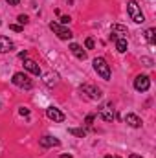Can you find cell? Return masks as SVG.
Masks as SVG:
<instances>
[{
  "instance_id": "19",
  "label": "cell",
  "mask_w": 156,
  "mask_h": 158,
  "mask_svg": "<svg viewBox=\"0 0 156 158\" xmlns=\"http://www.w3.org/2000/svg\"><path fill=\"white\" fill-rule=\"evenodd\" d=\"M17 20H18V24H20V26H26V24L30 22L28 15H18V17H17Z\"/></svg>"
},
{
  "instance_id": "12",
  "label": "cell",
  "mask_w": 156,
  "mask_h": 158,
  "mask_svg": "<svg viewBox=\"0 0 156 158\" xmlns=\"http://www.w3.org/2000/svg\"><path fill=\"white\" fill-rule=\"evenodd\" d=\"M24 68L28 72H31L33 76H40V66L33 61V59H24Z\"/></svg>"
},
{
  "instance_id": "20",
  "label": "cell",
  "mask_w": 156,
  "mask_h": 158,
  "mask_svg": "<svg viewBox=\"0 0 156 158\" xmlns=\"http://www.w3.org/2000/svg\"><path fill=\"white\" fill-rule=\"evenodd\" d=\"M94 46H96V42H94L92 37H88V39L84 40V48H86V50H94Z\"/></svg>"
},
{
  "instance_id": "18",
  "label": "cell",
  "mask_w": 156,
  "mask_h": 158,
  "mask_svg": "<svg viewBox=\"0 0 156 158\" xmlns=\"http://www.w3.org/2000/svg\"><path fill=\"white\" fill-rule=\"evenodd\" d=\"M154 33H156V30H154V28H149V30L145 31V39L149 40L151 44H154Z\"/></svg>"
},
{
  "instance_id": "16",
  "label": "cell",
  "mask_w": 156,
  "mask_h": 158,
  "mask_svg": "<svg viewBox=\"0 0 156 158\" xmlns=\"http://www.w3.org/2000/svg\"><path fill=\"white\" fill-rule=\"evenodd\" d=\"M114 42H116V50L119 53H125L127 52V46H129L127 44V39H116Z\"/></svg>"
},
{
  "instance_id": "22",
  "label": "cell",
  "mask_w": 156,
  "mask_h": 158,
  "mask_svg": "<svg viewBox=\"0 0 156 158\" xmlns=\"http://www.w3.org/2000/svg\"><path fill=\"white\" fill-rule=\"evenodd\" d=\"M70 20H72V19H70L68 15H63V17H61V24H63V26H66V24H68Z\"/></svg>"
},
{
  "instance_id": "28",
  "label": "cell",
  "mask_w": 156,
  "mask_h": 158,
  "mask_svg": "<svg viewBox=\"0 0 156 158\" xmlns=\"http://www.w3.org/2000/svg\"><path fill=\"white\" fill-rule=\"evenodd\" d=\"M59 158H72V155H61Z\"/></svg>"
},
{
  "instance_id": "24",
  "label": "cell",
  "mask_w": 156,
  "mask_h": 158,
  "mask_svg": "<svg viewBox=\"0 0 156 158\" xmlns=\"http://www.w3.org/2000/svg\"><path fill=\"white\" fill-rule=\"evenodd\" d=\"M143 63H145V66H153V59H149V57H143Z\"/></svg>"
},
{
  "instance_id": "30",
  "label": "cell",
  "mask_w": 156,
  "mask_h": 158,
  "mask_svg": "<svg viewBox=\"0 0 156 158\" xmlns=\"http://www.w3.org/2000/svg\"><path fill=\"white\" fill-rule=\"evenodd\" d=\"M105 158H114V156H110V155H107V156H105Z\"/></svg>"
},
{
  "instance_id": "31",
  "label": "cell",
  "mask_w": 156,
  "mask_h": 158,
  "mask_svg": "<svg viewBox=\"0 0 156 158\" xmlns=\"http://www.w3.org/2000/svg\"><path fill=\"white\" fill-rule=\"evenodd\" d=\"M116 158H119V156H116Z\"/></svg>"
},
{
  "instance_id": "25",
  "label": "cell",
  "mask_w": 156,
  "mask_h": 158,
  "mask_svg": "<svg viewBox=\"0 0 156 158\" xmlns=\"http://www.w3.org/2000/svg\"><path fill=\"white\" fill-rule=\"evenodd\" d=\"M6 2H7L9 6H18V4H20V0H6Z\"/></svg>"
},
{
  "instance_id": "13",
  "label": "cell",
  "mask_w": 156,
  "mask_h": 158,
  "mask_svg": "<svg viewBox=\"0 0 156 158\" xmlns=\"http://www.w3.org/2000/svg\"><path fill=\"white\" fill-rule=\"evenodd\" d=\"M70 52L77 57L79 61H84V59H86V52L83 50V46H79V44H76V42L70 44Z\"/></svg>"
},
{
  "instance_id": "14",
  "label": "cell",
  "mask_w": 156,
  "mask_h": 158,
  "mask_svg": "<svg viewBox=\"0 0 156 158\" xmlns=\"http://www.w3.org/2000/svg\"><path fill=\"white\" fill-rule=\"evenodd\" d=\"M13 48H15V44L11 40L7 39V37H4V35H0V53H7Z\"/></svg>"
},
{
  "instance_id": "23",
  "label": "cell",
  "mask_w": 156,
  "mask_h": 158,
  "mask_svg": "<svg viewBox=\"0 0 156 158\" xmlns=\"http://www.w3.org/2000/svg\"><path fill=\"white\" fill-rule=\"evenodd\" d=\"M9 30H13V31H22V26H20V24H9Z\"/></svg>"
},
{
  "instance_id": "29",
  "label": "cell",
  "mask_w": 156,
  "mask_h": 158,
  "mask_svg": "<svg viewBox=\"0 0 156 158\" xmlns=\"http://www.w3.org/2000/svg\"><path fill=\"white\" fill-rule=\"evenodd\" d=\"M129 158H142V156H138V155H130Z\"/></svg>"
},
{
  "instance_id": "17",
  "label": "cell",
  "mask_w": 156,
  "mask_h": 158,
  "mask_svg": "<svg viewBox=\"0 0 156 158\" xmlns=\"http://www.w3.org/2000/svg\"><path fill=\"white\" fill-rule=\"evenodd\" d=\"M68 132L74 134V136H77V138H84V136H86V131H84V129H76V127H70Z\"/></svg>"
},
{
  "instance_id": "15",
  "label": "cell",
  "mask_w": 156,
  "mask_h": 158,
  "mask_svg": "<svg viewBox=\"0 0 156 158\" xmlns=\"http://www.w3.org/2000/svg\"><path fill=\"white\" fill-rule=\"evenodd\" d=\"M44 83H46L48 86H55V85L59 83V76H57V74H51V72H48V74L44 76Z\"/></svg>"
},
{
  "instance_id": "26",
  "label": "cell",
  "mask_w": 156,
  "mask_h": 158,
  "mask_svg": "<svg viewBox=\"0 0 156 158\" xmlns=\"http://www.w3.org/2000/svg\"><path fill=\"white\" fill-rule=\"evenodd\" d=\"M18 57H20V59H28V52H26V50H24V52H20V53H18Z\"/></svg>"
},
{
  "instance_id": "4",
  "label": "cell",
  "mask_w": 156,
  "mask_h": 158,
  "mask_svg": "<svg viewBox=\"0 0 156 158\" xmlns=\"http://www.w3.org/2000/svg\"><path fill=\"white\" fill-rule=\"evenodd\" d=\"M50 30H51L61 40H70L74 37V33H72L66 26H63V24H59V22H50Z\"/></svg>"
},
{
  "instance_id": "7",
  "label": "cell",
  "mask_w": 156,
  "mask_h": 158,
  "mask_svg": "<svg viewBox=\"0 0 156 158\" xmlns=\"http://www.w3.org/2000/svg\"><path fill=\"white\" fill-rule=\"evenodd\" d=\"M127 33H129V30H127L123 24H112V28H110V40L127 39V37H125Z\"/></svg>"
},
{
  "instance_id": "8",
  "label": "cell",
  "mask_w": 156,
  "mask_h": 158,
  "mask_svg": "<svg viewBox=\"0 0 156 158\" xmlns=\"http://www.w3.org/2000/svg\"><path fill=\"white\" fill-rule=\"evenodd\" d=\"M149 86H151V79L147 77V76H136V79H134V88L138 92H147Z\"/></svg>"
},
{
  "instance_id": "6",
  "label": "cell",
  "mask_w": 156,
  "mask_h": 158,
  "mask_svg": "<svg viewBox=\"0 0 156 158\" xmlns=\"http://www.w3.org/2000/svg\"><path fill=\"white\" fill-rule=\"evenodd\" d=\"M99 118L105 119V121H112V119L116 118V114H114V105H112V101H109V103L101 105V109H99Z\"/></svg>"
},
{
  "instance_id": "21",
  "label": "cell",
  "mask_w": 156,
  "mask_h": 158,
  "mask_svg": "<svg viewBox=\"0 0 156 158\" xmlns=\"http://www.w3.org/2000/svg\"><path fill=\"white\" fill-rule=\"evenodd\" d=\"M94 119H96L94 114H88V116L84 118V125H86V127H92V125H94Z\"/></svg>"
},
{
  "instance_id": "1",
  "label": "cell",
  "mask_w": 156,
  "mask_h": 158,
  "mask_svg": "<svg viewBox=\"0 0 156 158\" xmlns=\"http://www.w3.org/2000/svg\"><path fill=\"white\" fill-rule=\"evenodd\" d=\"M92 64H94L96 74H97L101 79H105V81L110 79V66H109V63H107L103 57H96V59L92 61Z\"/></svg>"
},
{
  "instance_id": "10",
  "label": "cell",
  "mask_w": 156,
  "mask_h": 158,
  "mask_svg": "<svg viewBox=\"0 0 156 158\" xmlns=\"http://www.w3.org/2000/svg\"><path fill=\"white\" fill-rule=\"evenodd\" d=\"M125 123H127V125H130L132 129H140V127L143 125L142 118H140V116H136V114H132V112L125 114Z\"/></svg>"
},
{
  "instance_id": "3",
  "label": "cell",
  "mask_w": 156,
  "mask_h": 158,
  "mask_svg": "<svg viewBox=\"0 0 156 158\" xmlns=\"http://www.w3.org/2000/svg\"><path fill=\"white\" fill-rule=\"evenodd\" d=\"M11 83H13L15 86H18V88H24V90H31V88H33V81L30 79L28 74H24V72H17V74H13Z\"/></svg>"
},
{
  "instance_id": "27",
  "label": "cell",
  "mask_w": 156,
  "mask_h": 158,
  "mask_svg": "<svg viewBox=\"0 0 156 158\" xmlns=\"http://www.w3.org/2000/svg\"><path fill=\"white\" fill-rule=\"evenodd\" d=\"M18 112H20V114H22V116H28V114H30V110H28V109H24V107H22V109H20V110H18Z\"/></svg>"
},
{
  "instance_id": "2",
  "label": "cell",
  "mask_w": 156,
  "mask_h": 158,
  "mask_svg": "<svg viewBox=\"0 0 156 158\" xmlns=\"http://www.w3.org/2000/svg\"><path fill=\"white\" fill-rule=\"evenodd\" d=\"M127 13H129V17H130L136 24H143V22H145V17H143V13H142V7H140V4H138L136 0H130V2L127 4Z\"/></svg>"
},
{
  "instance_id": "9",
  "label": "cell",
  "mask_w": 156,
  "mask_h": 158,
  "mask_svg": "<svg viewBox=\"0 0 156 158\" xmlns=\"http://www.w3.org/2000/svg\"><path fill=\"white\" fill-rule=\"evenodd\" d=\"M46 116L51 119V121H55V123H63L64 121V114L59 109H55V107H48L46 109Z\"/></svg>"
},
{
  "instance_id": "5",
  "label": "cell",
  "mask_w": 156,
  "mask_h": 158,
  "mask_svg": "<svg viewBox=\"0 0 156 158\" xmlns=\"http://www.w3.org/2000/svg\"><path fill=\"white\" fill-rule=\"evenodd\" d=\"M81 92L83 94H86L90 99H94V101H97V99H101L103 98V92L97 88V86H94V85H90V83H84L83 86H81Z\"/></svg>"
},
{
  "instance_id": "11",
  "label": "cell",
  "mask_w": 156,
  "mask_h": 158,
  "mask_svg": "<svg viewBox=\"0 0 156 158\" xmlns=\"http://www.w3.org/2000/svg\"><path fill=\"white\" fill-rule=\"evenodd\" d=\"M40 147H44V149H48V147H57L61 142L57 140V138H53V136H50V134H46V136H42L39 140Z\"/></svg>"
}]
</instances>
